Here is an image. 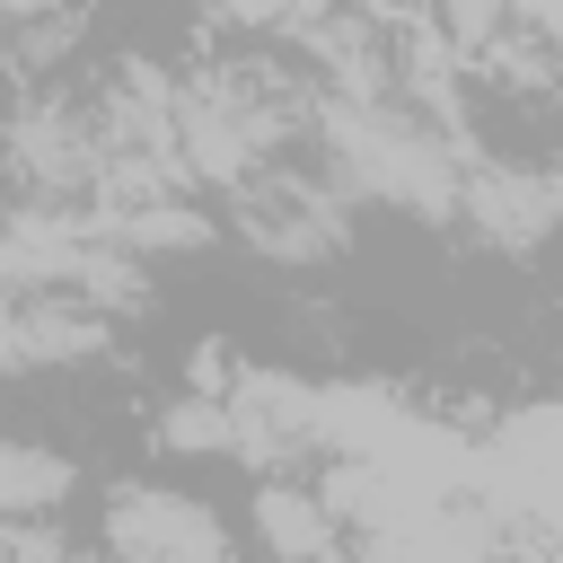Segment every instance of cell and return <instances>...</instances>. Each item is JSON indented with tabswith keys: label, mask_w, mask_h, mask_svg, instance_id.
Here are the masks:
<instances>
[{
	"label": "cell",
	"mask_w": 563,
	"mask_h": 563,
	"mask_svg": "<svg viewBox=\"0 0 563 563\" xmlns=\"http://www.w3.org/2000/svg\"><path fill=\"white\" fill-rule=\"evenodd\" d=\"M264 150H273V106L246 79L211 70V79L176 88V167H194L211 185H246L264 167Z\"/></svg>",
	"instance_id": "cell-2"
},
{
	"label": "cell",
	"mask_w": 563,
	"mask_h": 563,
	"mask_svg": "<svg viewBox=\"0 0 563 563\" xmlns=\"http://www.w3.org/2000/svg\"><path fill=\"white\" fill-rule=\"evenodd\" d=\"M255 537H264V545H282V554H325L343 528H334V510H325L317 493L273 484V493H255Z\"/></svg>",
	"instance_id": "cell-6"
},
{
	"label": "cell",
	"mask_w": 563,
	"mask_h": 563,
	"mask_svg": "<svg viewBox=\"0 0 563 563\" xmlns=\"http://www.w3.org/2000/svg\"><path fill=\"white\" fill-rule=\"evenodd\" d=\"M325 150H334L343 194H361V202H396V211H422V220H449L466 202V158L422 114H405L387 97L325 106Z\"/></svg>",
	"instance_id": "cell-1"
},
{
	"label": "cell",
	"mask_w": 563,
	"mask_h": 563,
	"mask_svg": "<svg viewBox=\"0 0 563 563\" xmlns=\"http://www.w3.org/2000/svg\"><path fill=\"white\" fill-rule=\"evenodd\" d=\"M70 493V466L53 449H26V440H0V519L18 510H53Z\"/></svg>",
	"instance_id": "cell-7"
},
{
	"label": "cell",
	"mask_w": 563,
	"mask_h": 563,
	"mask_svg": "<svg viewBox=\"0 0 563 563\" xmlns=\"http://www.w3.org/2000/svg\"><path fill=\"white\" fill-rule=\"evenodd\" d=\"M106 545L114 554H229V528L194 501V493H167V484H114L106 501Z\"/></svg>",
	"instance_id": "cell-3"
},
{
	"label": "cell",
	"mask_w": 563,
	"mask_h": 563,
	"mask_svg": "<svg viewBox=\"0 0 563 563\" xmlns=\"http://www.w3.org/2000/svg\"><path fill=\"white\" fill-rule=\"evenodd\" d=\"M0 9H44V0H0Z\"/></svg>",
	"instance_id": "cell-10"
},
{
	"label": "cell",
	"mask_w": 563,
	"mask_h": 563,
	"mask_svg": "<svg viewBox=\"0 0 563 563\" xmlns=\"http://www.w3.org/2000/svg\"><path fill=\"white\" fill-rule=\"evenodd\" d=\"M466 211H475L501 246H528V238H545V229L563 220V176H519V167L475 176V167H466Z\"/></svg>",
	"instance_id": "cell-4"
},
{
	"label": "cell",
	"mask_w": 563,
	"mask_h": 563,
	"mask_svg": "<svg viewBox=\"0 0 563 563\" xmlns=\"http://www.w3.org/2000/svg\"><path fill=\"white\" fill-rule=\"evenodd\" d=\"M9 369H35V352H26V299L18 290H0V378Z\"/></svg>",
	"instance_id": "cell-8"
},
{
	"label": "cell",
	"mask_w": 563,
	"mask_h": 563,
	"mask_svg": "<svg viewBox=\"0 0 563 563\" xmlns=\"http://www.w3.org/2000/svg\"><path fill=\"white\" fill-rule=\"evenodd\" d=\"M246 238L264 246V255H325L334 238H343V211H334V194H317V185H282V194H264L255 211H246Z\"/></svg>",
	"instance_id": "cell-5"
},
{
	"label": "cell",
	"mask_w": 563,
	"mask_h": 563,
	"mask_svg": "<svg viewBox=\"0 0 563 563\" xmlns=\"http://www.w3.org/2000/svg\"><path fill=\"white\" fill-rule=\"evenodd\" d=\"M510 18H528L537 35H563V0H510Z\"/></svg>",
	"instance_id": "cell-9"
}]
</instances>
